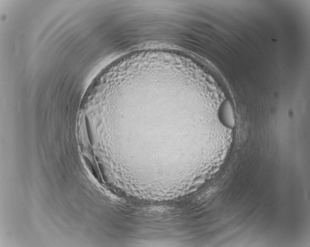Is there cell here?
<instances>
[{
	"mask_svg": "<svg viewBox=\"0 0 310 247\" xmlns=\"http://www.w3.org/2000/svg\"><path fill=\"white\" fill-rule=\"evenodd\" d=\"M219 116L220 121L225 126L229 128L234 127L235 121L233 110L229 100H225L221 105Z\"/></svg>",
	"mask_w": 310,
	"mask_h": 247,
	"instance_id": "6da1fadb",
	"label": "cell"
}]
</instances>
